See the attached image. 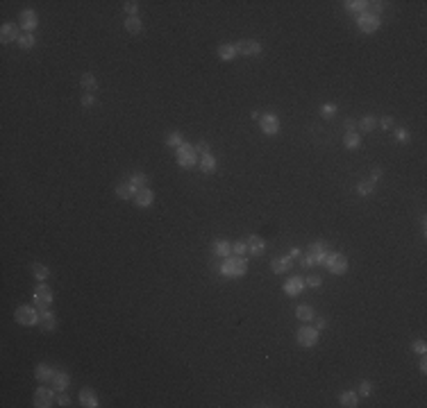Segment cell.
<instances>
[{"label": "cell", "instance_id": "obj_6", "mask_svg": "<svg viewBox=\"0 0 427 408\" xmlns=\"http://www.w3.org/2000/svg\"><path fill=\"white\" fill-rule=\"evenodd\" d=\"M323 267H325L327 272H332V275H345V272H348V258L341 252H330L325 263H323Z\"/></svg>", "mask_w": 427, "mask_h": 408}, {"label": "cell", "instance_id": "obj_49", "mask_svg": "<svg viewBox=\"0 0 427 408\" xmlns=\"http://www.w3.org/2000/svg\"><path fill=\"white\" fill-rule=\"evenodd\" d=\"M313 326H316L318 331H323L327 326V320H325V317H313Z\"/></svg>", "mask_w": 427, "mask_h": 408}, {"label": "cell", "instance_id": "obj_48", "mask_svg": "<svg viewBox=\"0 0 427 408\" xmlns=\"http://www.w3.org/2000/svg\"><path fill=\"white\" fill-rule=\"evenodd\" d=\"M380 127H382V129H393V118H391V116H384V118L380 120Z\"/></svg>", "mask_w": 427, "mask_h": 408}, {"label": "cell", "instance_id": "obj_7", "mask_svg": "<svg viewBox=\"0 0 427 408\" xmlns=\"http://www.w3.org/2000/svg\"><path fill=\"white\" fill-rule=\"evenodd\" d=\"M34 406L36 408H50L52 403H57V390L55 388H45V385H39L34 390Z\"/></svg>", "mask_w": 427, "mask_h": 408}, {"label": "cell", "instance_id": "obj_1", "mask_svg": "<svg viewBox=\"0 0 427 408\" xmlns=\"http://www.w3.org/2000/svg\"><path fill=\"white\" fill-rule=\"evenodd\" d=\"M218 270H221V275L227 277V279H241V277H245V272H248V261H245L243 256L232 254V256L223 258Z\"/></svg>", "mask_w": 427, "mask_h": 408}, {"label": "cell", "instance_id": "obj_51", "mask_svg": "<svg viewBox=\"0 0 427 408\" xmlns=\"http://www.w3.org/2000/svg\"><path fill=\"white\" fill-rule=\"evenodd\" d=\"M382 179V168L377 166V168H372V175H370V181L372 184H377V181Z\"/></svg>", "mask_w": 427, "mask_h": 408}, {"label": "cell", "instance_id": "obj_52", "mask_svg": "<svg viewBox=\"0 0 427 408\" xmlns=\"http://www.w3.org/2000/svg\"><path fill=\"white\" fill-rule=\"evenodd\" d=\"M418 370H420L422 374L427 372V356H425V354H420V361H418Z\"/></svg>", "mask_w": 427, "mask_h": 408}, {"label": "cell", "instance_id": "obj_46", "mask_svg": "<svg viewBox=\"0 0 427 408\" xmlns=\"http://www.w3.org/2000/svg\"><path fill=\"white\" fill-rule=\"evenodd\" d=\"M57 403L59 406H71V394H68V390L57 392Z\"/></svg>", "mask_w": 427, "mask_h": 408}, {"label": "cell", "instance_id": "obj_31", "mask_svg": "<svg viewBox=\"0 0 427 408\" xmlns=\"http://www.w3.org/2000/svg\"><path fill=\"white\" fill-rule=\"evenodd\" d=\"M343 145L348 150H357V148H361V134L359 131H345V136H343Z\"/></svg>", "mask_w": 427, "mask_h": 408}, {"label": "cell", "instance_id": "obj_25", "mask_svg": "<svg viewBox=\"0 0 427 408\" xmlns=\"http://www.w3.org/2000/svg\"><path fill=\"white\" fill-rule=\"evenodd\" d=\"M80 403L84 408H98L100 406V403H98V394H95L91 388H82L80 390Z\"/></svg>", "mask_w": 427, "mask_h": 408}, {"label": "cell", "instance_id": "obj_24", "mask_svg": "<svg viewBox=\"0 0 427 408\" xmlns=\"http://www.w3.org/2000/svg\"><path fill=\"white\" fill-rule=\"evenodd\" d=\"M339 403L343 408H357L359 406V394L357 390H343V392L339 394Z\"/></svg>", "mask_w": 427, "mask_h": 408}, {"label": "cell", "instance_id": "obj_19", "mask_svg": "<svg viewBox=\"0 0 427 408\" xmlns=\"http://www.w3.org/2000/svg\"><path fill=\"white\" fill-rule=\"evenodd\" d=\"M211 254L216 258H227V256H232V243L230 240H225V238H216L211 243Z\"/></svg>", "mask_w": 427, "mask_h": 408}, {"label": "cell", "instance_id": "obj_32", "mask_svg": "<svg viewBox=\"0 0 427 408\" xmlns=\"http://www.w3.org/2000/svg\"><path fill=\"white\" fill-rule=\"evenodd\" d=\"M30 272H32V277H34L36 281H45L50 277V270L43 265V263H32L30 265Z\"/></svg>", "mask_w": 427, "mask_h": 408}, {"label": "cell", "instance_id": "obj_13", "mask_svg": "<svg viewBox=\"0 0 427 408\" xmlns=\"http://www.w3.org/2000/svg\"><path fill=\"white\" fill-rule=\"evenodd\" d=\"M304 288H307V286H304V277H289V279L284 281V286H282L286 297H298Z\"/></svg>", "mask_w": 427, "mask_h": 408}, {"label": "cell", "instance_id": "obj_12", "mask_svg": "<svg viewBox=\"0 0 427 408\" xmlns=\"http://www.w3.org/2000/svg\"><path fill=\"white\" fill-rule=\"evenodd\" d=\"M259 127H261V131L266 136H275L277 131H280V118H277L275 113H263V116L259 118Z\"/></svg>", "mask_w": 427, "mask_h": 408}, {"label": "cell", "instance_id": "obj_2", "mask_svg": "<svg viewBox=\"0 0 427 408\" xmlns=\"http://www.w3.org/2000/svg\"><path fill=\"white\" fill-rule=\"evenodd\" d=\"M14 320L18 322L21 326H39V308L34 304H23L14 311Z\"/></svg>", "mask_w": 427, "mask_h": 408}, {"label": "cell", "instance_id": "obj_41", "mask_svg": "<svg viewBox=\"0 0 427 408\" xmlns=\"http://www.w3.org/2000/svg\"><path fill=\"white\" fill-rule=\"evenodd\" d=\"M182 143H184V141H182L180 131H171V134L166 136V145H168V148H180Z\"/></svg>", "mask_w": 427, "mask_h": 408}, {"label": "cell", "instance_id": "obj_42", "mask_svg": "<svg viewBox=\"0 0 427 408\" xmlns=\"http://www.w3.org/2000/svg\"><path fill=\"white\" fill-rule=\"evenodd\" d=\"M393 139L398 141V143H407V141L411 139V134H409V129H404V127H395Z\"/></svg>", "mask_w": 427, "mask_h": 408}, {"label": "cell", "instance_id": "obj_8", "mask_svg": "<svg viewBox=\"0 0 427 408\" xmlns=\"http://www.w3.org/2000/svg\"><path fill=\"white\" fill-rule=\"evenodd\" d=\"M234 48H236V54H243V57H259L263 52L261 43L257 39H241L234 43Z\"/></svg>", "mask_w": 427, "mask_h": 408}, {"label": "cell", "instance_id": "obj_15", "mask_svg": "<svg viewBox=\"0 0 427 408\" xmlns=\"http://www.w3.org/2000/svg\"><path fill=\"white\" fill-rule=\"evenodd\" d=\"M39 326L45 331V333H52L55 329H57V317H55V313L50 311V308H39Z\"/></svg>", "mask_w": 427, "mask_h": 408}, {"label": "cell", "instance_id": "obj_37", "mask_svg": "<svg viewBox=\"0 0 427 408\" xmlns=\"http://www.w3.org/2000/svg\"><path fill=\"white\" fill-rule=\"evenodd\" d=\"M375 193V184L372 181H361V184H357V195H361V197H368V195Z\"/></svg>", "mask_w": 427, "mask_h": 408}, {"label": "cell", "instance_id": "obj_43", "mask_svg": "<svg viewBox=\"0 0 427 408\" xmlns=\"http://www.w3.org/2000/svg\"><path fill=\"white\" fill-rule=\"evenodd\" d=\"M304 286H307V288H321V286H323V277L321 275L304 277Z\"/></svg>", "mask_w": 427, "mask_h": 408}, {"label": "cell", "instance_id": "obj_9", "mask_svg": "<svg viewBox=\"0 0 427 408\" xmlns=\"http://www.w3.org/2000/svg\"><path fill=\"white\" fill-rule=\"evenodd\" d=\"M357 27H359V32H363V34H372V32H377L382 27V21H380V16H375V14L363 12L357 16Z\"/></svg>", "mask_w": 427, "mask_h": 408}, {"label": "cell", "instance_id": "obj_30", "mask_svg": "<svg viewBox=\"0 0 427 408\" xmlns=\"http://www.w3.org/2000/svg\"><path fill=\"white\" fill-rule=\"evenodd\" d=\"M123 27H125L130 34H141V32H143V23H141L139 16H127L125 21H123Z\"/></svg>", "mask_w": 427, "mask_h": 408}, {"label": "cell", "instance_id": "obj_17", "mask_svg": "<svg viewBox=\"0 0 427 408\" xmlns=\"http://www.w3.org/2000/svg\"><path fill=\"white\" fill-rule=\"evenodd\" d=\"M198 168H200V172H202V175H214V172L218 170V161H216V157H214L211 152L200 154Z\"/></svg>", "mask_w": 427, "mask_h": 408}, {"label": "cell", "instance_id": "obj_26", "mask_svg": "<svg viewBox=\"0 0 427 408\" xmlns=\"http://www.w3.org/2000/svg\"><path fill=\"white\" fill-rule=\"evenodd\" d=\"M80 86L84 93H95V91H98V80H95L93 73L86 71V73H82V77H80Z\"/></svg>", "mask_w": 427, "mask_h": 408}, {"label": "cell", "instance_id": "obj_38", "mask_svg": "<svg viewBox=\"0 0 427 408\" xmlns=\"http://www.w3.org/2000/svg\"><path fill=\"white\" fill-rule=\"evenodd\" d=\"M357 394H359V397H370V394H372V381H368V379L359 381Z\"/></svg>", "mask_w": 427, "mask_h": 408}, {"label": "cell", "instance_id": "obj_28", "mask_svg": "<svg viewBox=\"0 0 427 408\" xmlns=\"http://www.w3.org/2000/svg\"><path fill=\"white\" fill-rule=\"evenodd\" d=\"M295 317H298L302 324H309V322H313V317H316V311H313V306H309V304H300V306L295 308Z\"/></svg>", "mask_w": 427, "mask_h": 408}, {"label": "cell", "instance_id": "obj_45", "mask_svg": "<svg viewBox=\"0 0 427 408\" xmlns=\"http://www.w3.org/2000/svg\"><path fill=\"white\" fill-rule=\"evenodd\" d=\"M411 349L416 354H425L427 352V343L422 338H418V340H413V343H411Z\"/></svg>", "mask_w": 427, "mask_h": 408}, {"label": "cell", "instance_id": "obj_50", "mask_svg": "<svg viewBox=\"0 0 427 408\" xmlns=\"http://www.w3.org/2000/svg\"><path fill=\"white\" fill-rule=\"evenodd\" d=\"M345 131H357V120H352V118H348V120L343 122Z\"/></svg>", "mask_w": 427, "mask_h": 408}, {"label": "cell", "instance_id": "obj_4", "mask_svg": "<svg viewBox=\"0 0 427 408\" xmlns=\"http://www.w3.org/2000/svg\"><path fill=\"white\" fill-rule=\"evenodd\" d=\"M55 295L52 290H50L48 284H43V281H39V284L34 286V290H32V302H34L36 308H50V304H52Z\"/></svg>", "mask_w": 427, "mask_h": 408}, {"label": "cell", "instance_id": "obj_44", "mask_svg": "<svg viewBox=\"0 0 427 408\" xmlns=\"http://www.w3.org/2000/svg\"><path fill=\"white\" fill-rule=\"evenodd\" d=\"M80 104L84 109H91L95 104V95L93 93H82V98H80Z\"/></svg>", "mask_w": 427, "mask_h": 408}, {"label": "cell", "instance_id": "obj_27", "mask_svg": "<svg viewBox=\"0 0 427 408\" xmlns=\"http://www.w3.org/2000/svg\"><path fill=\"white\" fill-rule=\"evenodd\" d=\"M50 383H52V388L57 390V392H62V390H68V385H71V376H68V372L57 370Z\"/></svg>", "mask_w": 427, "mask_h": 408}, {"label": "cell", "instance_id": "obj_47", "mask_svg": "<svg viewBox=\"0 0 427 408\" xmlns=\"http://www.w3.org/2000/svg\"><path fill=\"white\" fill-rule=\"evenodd\" d=\"M209 150H211V148H209L207 141H200V143H195V152H198V154H207Z\"/></svg>", "mask_w": 427, "mask_h": 408}, {"label": "cell", "instance_id": "obj_18", "mask_svg": "<svg viewBox=\"0 0 427 408\" xmlns=\"http://www.w3.org/2000/svg\"><path fill=\"white\" fill-rule=\"evenodd\" d=\"M21 39V34H18V25H14V23H3L0 25V41L3 43H14V41Z\"/></svg>", "mask_w": 427, "mask_h": 408}, {"label": "cell", "instance_id": "obj_16", "mask_svg": "<svg viewBox=\"0 0 427 408\" xmlns=\"http://www.w3.org/2000/svg\"><path fill=\"white\" fill-rule=\"evenodd\" d=\"M291 267H293V258H291L289 254H284V256H275L271 261V270L275 272V275H286V272H291Z\"/></svg>", "mask_w": 427, "mask_h": 408}, {"label": "cell", "instance_id": "obj_40", "mask_svg": "<svg viewBox=\"0 0 427 408\" xmlns=\"http://www.w3.org/2000/svg\"><path fill=\"white\" fill-rule=\"evenodd\" d=\"M123 12H125L127 16H139V3H136V0H127V3H123Z\"/></svg>", "mask_w": 427, "mask_h": 408}, {"label": "cell", "instance_id": "obj_29", "mask_svg": "<svg viewBox=\"0 0 427 408\" xmlns=\"http://www.w3.org/2000/svg\"><path fill=\"white\" fill-rule=\"evenodd\" d=\"M377 129V118L375 116H363L361 120L357 122V131H361V134H370V131Z\"/></svg>", "mask_w": 427, "mask_h": 408}, {"label": "cell", "instance_id": "obj_39", "mask_svg": "<svg viewBox=\"0 0 427 408\" xmlns=\"http://www.w3.org/2000/svg\"><path fill=\"white\" fill-rule=\"evenodd\" d=\"M232 254H236V256H245V254H248V243H245V238L232 243Z\"/></svg>", "mask_w": 427, "mask_h": 408}, {"label": "cell", "instance_id": "obj_3", "mask_svg": "<svg viewBox=\"0 0 427 408\" xmlns=\"http://www.w3.org/2000/svg\"><path fill=\"white\" fill-rule=\"evenodd\" d=\"M175 159L182 168H193L200 161V154L195 152V145L191 143H182L180 148H175Z\"/></svg>", "mask_w": 427, "mask_h": 408}, {"label": "cell", "instance_id": "obj_34", "mask_svg": "<svg viewBox=\"0 0 427 408\" xmlns=\"http://www.w3.org/2000/svg\"><path fill=\"white\" fill-rule=\"evenodd\" d=\"M16 45H18L21 50H32V48L36 45V36H34V34H25V32H23L21 39L16 41Z\"/></svg>", "mask_w": 427, "mask_h": 408}, {"label": "cell", "instance_id": "obj_20", "mask_svg": "<svg viewBox=\"0 0 427 408\" xmlns=\"http://www.w3.org/2000/svg\"><path fill=\"white\" fill-rule=\"evenodd\" d=\"M152 202H154V190L152 188H141V190H136V195H134V204L139 209H148V207H152Z\"/></svg>", "mask_w": 427, "mask_h": 408}, {"label": "cell", "instance_id": "obj_22", "mask_svg": "<svg viewBox=\"0 0 427 408\" xmlns=\"http://www.w3.org/2000/svg\"><path fill=\"white\" fill-rule=\"evenodd\" d=\"M114 193H116L118 199H134L136 188L130 184V181H118L116 188H114Z\"/></svg>", "mask_w": 427, "mask_h": 408}, {"label": "cell", "instance_id": "obj_5", "mask_svg": "<svg viewBox=\"0 0 427 408\" xmlns=\"http://www.w3.org/2000/svg\"><path fill=\"white\" fill-rule=\"evenodd\" d=\"M318 333H321V331H318L316 326L302 324L298 331H295V340H298V345H300V347H304V349L316 347V345H318Z\"/></svg>", "mask_w": 427, "mask_h": 408}, {"label": "cell", "instance_id": "obj_10", "mask_svg": "<svg viewBox=\"0 0 427 408\" xmlns=\"http://www.w3.org/2000/svg\"><path fill=\"white\" fill-rule=\"evenodd\" d=\"M18 25L25 34H34V30L39 27V16H36L34 9H23L21 16H18Z\"/></svg>", "mask_w": 427, "mask_h": 408}, {"label": "cell", "instance_id": "obj_53", "mask_svg": "<svg viewBox=\"0 0 427 408\" xmlns=\"http://www.w3.org/2000/svg\"><path fill=\"white\" fill-rule=\"evenodd\" d=\"M289 256H291V258H298V256H302V249H300V247H293V249H291V254H289Z\"/></svg>", "mask_w": 427, "mask_h": 408}, {"label": "cell", "instance_id": "obj_21", "mask_svg": "<svg viewBox=\"0 0 427 408\" xmlns=\"http://www.w3.org/2000/svg\"><path fill=\"white\" fill-rule=\"evenodd\" d=\"M55 367H50L48 363H39V365L34 367V379L39 381V383H50L52 381V376H55Z\"/></svg>", "mask_w": 427, "mask_h": 408}, {"label": "cell", "instance_id": "obj_11", "mask_svg": "<svg viewBox=\"0 0 427 408\" xmlns=\"http://www.w3.org/2000/svg\"><path fill=\"white\" fill-rule=\"evenodd\" d=\"M307 254L311 256L313 265H323L325 258H327V254H330V249H327V245L323 243V240H313V243L307 247Z\"/></svg>", "mask_w": 427, "mask_h": 408}, {"label": "cell", "instance_id": "obj_35", "mask_svg": "<svg viewBox=\"0 0 427 408\" xmlns=\"http://www.w3.org/2000/svg\"><path fill=\"white\" fill-rule=\"evenodd\" d=\"M127 181H130L136 190H141V188L148 186V175H143V172H134V175H130V179H127Z\"/></svg>", "mask_w": 427, "mask_h": 408}, {"label": "cell", "instance_id": "obj_23", "mask_svg": "<svg viewBox=\"0 0 427 408\" xmlns=\"http://www.w3.org/2000/svg\"><path fill=\"white\" fill-rule=\"evenodd\" d=\"M216 54H218V59L221 61H234L239 54H236V48H234V43H221L216 48Z\"/></svg>", "mask_w": 427, "mask_h": 408}, {"label": "cell", "instance_id": "obj_33", "mask_svg": "<svg viewBox=\"0 0 427 408\" xmlns=\"http://www.w3.org/2000/svg\"><path fill=\"white\" fill-rule=\"evenodd\" d=\"M345 9L348 12H354L359 16V14H363V12H368V3L366 0H345Z\"/></svg>", "mask_w": 427, "mask_h": 408}, {"label": "cell", "instance_id": "obj_14", "mask_svg": "<svg viewBox=\"0 0 427 408\" xmlns=\"http://www.w3.org/2000/svg\"><path fill=\"white\" fill-rule=\"evenodd\" d=\"M245 243H248V254H250V256H254V258L263 256V252H266V240H263L261 236L252 234L250 238H245Z\"/></svg>", "mask_w": 427, "mask_h": 408}, {"label": "cell", "instance_id": "obj_36", "mask_svg": "<svg viewBox=\"0 0 427 408\" xmlns=\"http://www.w3.org/2000/svg\"><path fill=\"white\" fill-rule=\"evenodd\" d=\"M336 111H339V107H336V104H332V102H325V104H321V116L325 118V120H330V118H334V116H336Z\"/></svg>", "mask_w": 427, "mask_h": 408}]
</instances>
